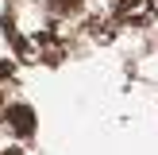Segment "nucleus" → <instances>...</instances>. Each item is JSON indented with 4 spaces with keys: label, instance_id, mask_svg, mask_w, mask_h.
Masks as SVG:
<instances>
[{
    "label": "nucleus",
    "instance_id": "f257e3e1",
    "mask_svg": "<svg viewBox=\"0 0 158 155\" xmlns=\"http://www.w3.org/2000/svg\"><path fill=\"white\" fill-rule=\"evenodd\" d=\"M116 16H120L123 23H151V16H154V8H151V0H120L116 4Z\"/></svg>",
    "mask_w": 158,
    "mask_h": 155
},
{
    "label": "nucleus",
    "instance_id": "f03ea898",
    "mask_svg": "<svg viewBox=\"0 0 158 155\" xmlns=\"http://www.w3.org/2000/svg\"><path fill=\"white\" fill-rule=\"evenodd\" d=\"M8 120H12V128L19 132L23 140H27L31 132H35V113H31L27 105H12V108H8Z\"/></svg>",
    "mask_w": 158,
    "mask_h": 155
},
{
    "label": "nucleus",
    "instance_id": "7ed1b4c3",
    "mask_svg": "<svg viewBox=\"0 0 158 155\" xmlns=\"http://www.w3.org/2000/svg\"><path fill=\"white\" fill-rule=\"evenodd\" d=\"M77 4H81V0H50V8H54V12H58V16H66V12H73Z\"/></svg>",
    "mask_w": 158,
    "mask_h": 155
},
{
    "label": "nucleus",
    "instance_id": "20e7f679",
    "mask_svg": "<svg viewBox=\"0 0 158 155\" xmlns=\"http://www.w3.org/2000/svg\"><path fill=\"white\" fill-rule=\"evenodd\" d=\"M93 35L97 39H112V27H108V23H93Z\"/></svg>",
    "mask_w": 158,
    "mask_h": 155
},
{
    "label": "nucleus",
    "instance_id": "39448f33",
    "mask_svg": "<svg viewBox=\"0 0 158 155\" xmlns=\"http://www.w3.org/2000/svg\"><path fill=\"white\" fill-rule=\"evenodd\" d=\"M12 74H15V66H12V62H0V82H8Z\"/></svg>",
    "mask_w": 158,
    "mask_h": 155
},
{
    "label": "nucleus",
    "instance_id": "423d86ee",
    "mask_svg": "<svg viewBox=\"0 0 158 155\" xmlns=\"http://www.w3.org/2000/svg\"><path fill=\"white\" fill-rule=\"evenodd\" d=\"M0 155H23V151H19V147H8V151H0Z\"/></svg>",
    "mask_w": 158,
    "mask_h": 155
},
{
    "label": "nucleus",
    "instance_id": "0eeeda50",
    "mask_svg": "<svg viewBox=\"0 0 158 155\" xmlns=\"http://www.w3.org/2000/svg\"><path fill=\"white\" fill-rule=\"evenodd\" d=\"M0 116H4V101H0Z\"/></svg>",
    "mask_w": 158,
    "mask_h": 155
}]
</instances>
